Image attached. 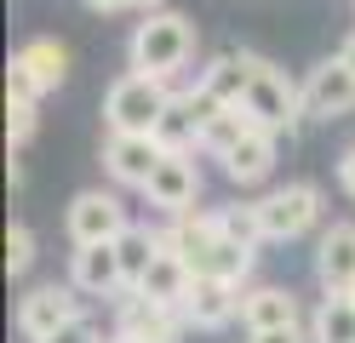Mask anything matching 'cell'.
<instances>
[{
    "mask_svg": "<svg viewBox=\"0 0 355 343\" xmlns=\"http://www.w3.org/2000/svg\"><path fill=\"white\" fill-rule=\"evenodd\" d=\"M189 52H195V23L184 12H149L132 29V46H126L132 69L138 75H161V80H172L189 63Z\"/></svg>",
    "mask_w": 355,
    "mask_h": 343,
    "instance_id": "obj_1",
    "label": "cell"
},
{
    "mask_svg": "<svg viewBox=\"0 0 355 343\" xmlns=\"http://www.w3.org/2000/svg\"><path fill=\"white\" fill-rule=\"evenodd\" d=\"M172 103V80L161 75H121L115 86L103 91V121L109 132H138V137H155V126H161V114Z\"/></svg>",
    "mask_w": 355,
    "mask_h": 343,
    "instance_id": "obj_2",
    "label": "cell"
},
{
    "mask_svg": "<svg viewBox=\"0 0 355 343\" xmlns=\"http://www.w3.org/2000/svg\"><path fill=\"white\" fill-rule=\"evenodd\" d=\"M241 109L252 114V126H258V132H275V137H281V132H293V126H298V114H304V86H293L270 58H263V63H258V75H252V86H247V103H241Z\"/></svg>",
    "mask_w": 355,
    "mask_h": 343,
    "instance_id": "obj_3",
    "label": "cell"
},
{
    "mask_svg": "<svg viewBox=\"0 0 355 343\" xmlns=\"http://www.w3.org/2000/svg\"><path fill=\"white\" fill-rule=\"evenodd\" d=\"M155 235H161V252H172L189 274H207L218 240H224V218L207 212V206H189V212H178L166 229H155Z\"/></svg>",
    "mask_w": 355,
    "mask_h": 343,
    "instance_id": "obj_4",
    "label": "cell"
},
{
    "mask_svg": "<svg viewBox=\"0 0 355 343\" xmlns=\"http://www.w3.org/2000/svg\"><path fill=\"white\" fill-rule=\"evenodd\" d=\"M63 223H69V240L75 246H103V240H121L132 229L121 195H109V189H80L69 200V212H63Z\"/></svg>",
    "mask_w": 355,
    "mask_h": 343,
    "instance_id": "obj_5",
    "label": "cell"
},
{
    "mask_svg": "<svg viewBox=\"0 0 355 343\" xmlns=\"http://www.w3.org/2000/svg\"><path fill=\"white\" fill-rule=\"evenodd\" d=\"M258 218H263V235L270 240H298L321 218V189L315 183H281V189H270L258 200Z\"/></svg>",
    "mask_w": 355,
    "mask_h": 343,
    "instance_id": "obj_6",
    "label": "cell"
},
{
    "mask_svg": "<svg viewBox=\"0 0 355 343\" xmlns=\"http://www.w3.org/2000/svg\"><path fill=\"white\" fill-rule=\"evenodd\" d=\"M86 309H80V297H75V286H35V292H24V304H17V332H24L29 343H46L52 332H63L69 320H80Z\"/></svg>",
    "mask_w": 355,
    "mask_h": 343,
    "instance_id": "obj_7",
    "label": "cell"
},
{
    "mask_svg": "<svg viewBox=\"0 0 355 343\" xmlns=\"http://www.w3.org/2000/svg\"><path fill=\"white\" fill-rule=\"evenodd\" d=\"M184 309H166V304H149L138 292H121L115 304V332L132 343H184Z\"/></svg>",
    "mask_w": 355,
    "mask_h": 343,
    "instance_id": "obj_8",
    "label": "cell"
},
{
    "mask_svg": "<svg viewBox=\"0 0 355 343\" xmlns=\"http://www.w3.org/2000/svg\"><path fill=\"white\" fill-rule=\"evenodd\" d=\"M161 160H166V149L155 137H138V132H109L103 137V172L115 183H126V189H149Z\"/></svg>",
    "mask_w": 355,
    "mask_h": 343,
    "instance_id": "obj_9",
    "label": "cell"
},
{
    "mask_svg": "<svg viewBox=\"0 0 355 343\" xmlns=\"http://www.w3.org/2000/svg\"><path fill=\"white\" fill-rule=\"evenodd\" d=\"M355 109V69L344 58H327L309 69L304 80V114H315V121H338V114Z\"/></svg>",
    "mask_w": 355,
    "mask_h": 343,
    "instance_id": "obj_10",
    "label": "cell"
},
{
    "mask_svg": "<svg viewBox=\"0 0 355 343\" xmlns=\"http://www.w3.org/2000/svg\"><path fill=\"white\" fill-rule=\"evenodd\" d=\"M69 286L86 292V297H121V292H126V274H121L115 240H103V246H75V258H69Z\"/></svg>",
    "mask_w": 355,
    "mask_h": 343,
    "instance_id": "obj_11",
    "label": "cell"
},
{
    "mask_svg": "<svg viewBox=\"0 0 355 343\" xmlns=\"http://www.w3.org/2000/svg\"><path fill=\"white\" fill-rule=\"evenodd\" d=\"M195 195H201V166H195L189 155H166L161 166H155L149 189H144V200H149V206H161L166 218L189 212V206H195Z\"/></svg>",
    "mask_w": 355,
    "mask_h": 343,
    "instance_id": "obj_12",
    "label": "cell"
},
{
    "mask_svg": "<svg viewBox=\"0 0 355 343\" xmlns=\"http://www.w3.org/2000/svg\"><path fill=\"white\" fill-rule=\"evenodd\" d=\"M315 281L327 297H349L355 292V223H332L321 246H315Z\"/></svg>",
    "mask_w": 355,
    "mask_h": 343,
    "instance_id": "obj_13",
    "label": "cell"
},
{
    "mask_svg": "<svg viewBox=\"0 0 355 343\" xmlns=\"http://www.w3.org/2000/svg\"><path fill=\"white\" fill-rule=\"evenodd\" d=\"M235 315H241V286L212 281V274H195V281H189V297H184V320H189V326L218 332V326H230Z\"/></svg>",
    "mask_w": 355,
    "mask_h": 343,
    "instance_id": "obj_14",
    "label": "cell"
},
{
    "mask_svg": "<svg viewBox=\"0 0 355 343\" xmlns=\"http://www.w3.org/2000/svg\"><path fill=\"white\" fill-rule=\"evenodd\" d=\"M241 326H247V332L298 326V297L286 286H252V292H241Z\"/></svg>",
    "mask_w": 355,
    "mask_h": 343,
    "instance_id": "obj_15",
    "label": "cell"
},
{
    "mask_svg": "<svg viewBox=\"0 0 355 343\" xmlns=\"http://www.w3.org/2000/svg\"><path fill=\"white\" fill-rule=\"evenodd\" d=\"M258 52H218L207 69H201V86L212 91L218 103H247V86H252V75H258Z\"/></svg>",
    "mask_w": 355,
    "mask_h": 343,
    "instance_id": "obj_16",
    "label": "cell"
},
{
    "mask_svg": "<svg viewBox=\"0 0 355 343\" xmlns=\"http://www.w3.org/2000/svg\"><path fill=\"white\" fill-rule=\"evenodd\" d=\"M189 281H195V274H189L184 263H178L172 252H161V258L149 263V274H144V281L132 286V292H138V297H149V304H166V309H184V297H189Z\"/></svg>",
    "mask_w": 355,
    "mask_h": 343,
    "instance_id": "obj_17",
    "label": "cell"
},
{
    "mask_svg": "<svg viewBox=\"0 0 355 343\" xmlns=\"http://www.w3.org/2000/svg\"><path fill=\"white\" fill-rule=\"evenodd\" d=\"M17 69H24V75L40 86V91H58L63 86V75H69V52H63L58 40H29V46H17V58H12Z\"/></svg>",
    "mask_w": 355,
    "mask_h": 343,
    "instance_id": "obj_18",
    "label": "cell"
},
{
    "mask_svg": "<svg viewBox=\"0 0 355 343\" xmlns=\"http://www.w3.org/2000/svg\"><path fill=\"white\" fill-rule=\"evenodd\" d=\"M275 143H281L275 132H247V137L230 149V160H224L230 183H258V177H270V166H275Z\"/></svg>",
    "mask_w": 355,
    "mask_h": 343,
    "instance_id": "obj_19",
    "label": "cell"
},
{
    "mask_svg": "<svg viewBox=\"0 0 355 343\" xmlns=\"http://www.w3.org/2000/svg\"><path fill=\"white\" fill-rule=\"evenodd\" d=\"M155 143H161L166 155H195V149H201V121H195V109L184 98L166 103L161 126H155Z\"/></svg>",
    "mask_w": 355,
    "mask_h": 343,
    "instance_id": "obj_20",
    "label": "cell"
},
{
    "mask_svg": "<svg viewBox=\"0 0 355 343\" xmlns=\"http://www.w3.org/2000/svg\"><path fill=\"white\" fill-rule=\"evenodd\" d=\"M115 252H121V274H126V292H132V286L149 274V263L161 258V235H155V229H144V223H132L126 235L115 240Z\"/></svg>",
    "mask_w": 355,
    "mask_h": 343,
    "instance_id": "obj_21",
    "label": "cell"
},
{
    "mask_svg": "<svg viewBox=\"0 0 355 343\" xmlns=\"http://www.w3.org/2000/svg\"><path fill=\"white\" fill-rule=\"evenodd\" d=\"M309 343H355V304L349 297H321L309 315Z\"/></svg>",
    "mask_w": 355,
    "mask_h": 343,
    "instance_id": "obj_22",
    "label": "cell"
},
{
    "mask_svg": "<svg viewBox=\"0 0 355 343\" xmlns=\"http://www.w3.org/2000/svg\"><path fill=\"white\" fill-rule=\"evenodd\" d=\"M247 132H258V126H252V114L241 109V103H230V109H224V114H218V121L201 132V155H212V160H230V149H235Z\"/></svg>",
    "mask_w": 355,
    "mask_h": 343,
    "instance_id": "obj_23",
    "label": "cell"
},
{
    "mask_svg": "<svg viewBox=\"0 0 355 343\" xmlns=\"http://www.w3.org/2000/svg\"><path fill=\"white\" fill-rule=\"evenodd\" d=\"M218 218H224V240H235V246H263V240H270V235H263V218H258V200H247V206H224V212H218Z\"/></svg>",
    "mask_w": 355,
    "mask_h": 343,
    "instance_id": "obj_24",
    "label": "cell"
},
{
    "mask_svg": "<svg viewBox=\"0 0 355 343\" xmlns=\"http://www.w3.org/2000/svg\"><path fill=\"white\" fill-rule=\"evenodd\" d=\"M252 263H258V252H252V246L218 240V252H212L207 274H212V281H230V286H241V281H247V274H252Z\"/></svg>",
    "mask_w": 355,
    "mask_h": 343,
    "instance_id": "obj_25",
    "label": "cell"
},
{
    "mask_svg": "<svg viewBox=\"0 0 355 343\" xmlns=\"http://www.w3.org/2000/svg\"><path fill=\"white\" fill-rule=\"evenodd\" d=\"M29 263H35V235H29L24 223H12V235H6V269L24 274Z\"/></svg>",
    "mask_w": 355,
    "mask_h": 343,
    "instance_id": "obj_26",
    "label": "cell"
},
{
    "mask_svg": "<svg viewBox=\"0 0 355 343\" xmlns=\"http://www.w3.org/2000/svg\"><path fill=\"white\" fill-rule=\"evenodd\" d=\"M6 137H12V155L35 137V103H6Z\"/></svg>",
    "mask_w": 355,
    "mask_h": 343,
    "instance_id": "obj_27",
    "label": "cell"
},
{
    "mask_svg": "<svg viewBox=\"0 0 355 343\" xmlns=\"http://www.w3.org/2000/svg\"><path fill=\"white\" fill-rule=\"evenodd\" d=\"M35 98H40V86H35L17 63H6V103H35Z\"/></svg>",
    "mask_w": 355,
    "mask_h": 343,
    "instance_id": "obj_28",
    "label": "cell"
},
{
    "mask_svg": "<svg viewBox=\"0 0 355 343\" xmlns=\"http://www.w3.org/2000/svg\"><path fill=\"white\" fill-rule=\"evenodd\" d=\"M46 343H103V337H98V320H92V315H80V320H69L63 332H52Z\"/></svg>",
    "mask_w": 355,
    "mask_h": 343,
    "instance_id": "obj_29",
    "label": "cell"
},
{
    "mask_svg": "<svg viewBox=\"0 0 355 343\" xmlns=\"http://www.w3.org/2000/svg\"><path fill=\"white\" fill-rule=\"evenodd\" d=\"M247 343H309L304 326H281V332H247Z\"/></svg>",
    "mask_w": 355,
    "mask_h": 343,
    "instance_id": "obj_30",
    "label": "cell"
},
{
    "mask_svg": "<svg viewBox=\"0 0 355 343\" xmlns=\"http://www.w3.org/2000/svg\"><path fill=\"white\" fill-rule=\"evenodd\" d=\"M338 183L355 195V149H344V155H338Z\"/></svg>",
    "mask_w": 355,
    "mask_h": 343,
    "instance_id": "obj_31",
    "label": "cell"
},
{
    "mask_svg": "<svg viewBox=\"0 0 355 343\" xmlns=\"http://www.w3.org/2000/svg\"><path fill=\"white\" fill-rule=\"evenodd\" d=\"M92 12H121V6H132V0H86Z\"/></svg>",
    "mask_w": 355,
    "mask_h": 343,
    "instance_id": "obj_32",
    "label": "cell"
},
{
    "mask_svg": "<svg viewBox=\"0 0 355 343\" xmlns=\"http://www.w3.org/2000/svg\"><path fill=\"white\" fill-rule=\"evenodd\" d=\"M132 6H144V17H149V12H166V0H132Z\"/></svg>",
    "mask_w": 355,
    "mask_h": 343,
    "instance_id": "obj_33",
    "label": "cell"
},
{
    "mask_svg": "<svg viewBox=\"0 0 355 343\" xmlns=\"http://www.w3.org/2000/svg\"><path fill=\"white\" fill-rule=\"evenodd\" d=\"M338 58H344V63H349V69H355V35H349V40H344V52H338Z\"/></svg>",
    "mask_w": 355,
    "mask_h": 343,
    "instance_id": "obj_34",
    "label": "cell"
},
{
    "mask_svg": "<svg viewBox=\"0 0 355 343\" xmlns=\"http://www.w3.org/2000/svg\"><path fill=\"white\" fill-rule=\"evenodd\" d=\"M109 343H132V337H121V332H115V337H109Z\"/></svg>",
    "mask_w": 355,
    "mask_h": 343,
    "instance_id": "obj_35",
    "label": "cell"
},
{
    "mask_svg": "<svg viewBox=\"0 0 355 343\" xmlns=\"http://www.w3.org/2000/svg\"><path fill=\"white\" fill-rule=\"evenodd\" d=\"M349 304H355V292H349Z\"/></svg>",
    "mask_w": 355,
    "mask_h": 343,
    "instance_id": "obj_36",
    "label": "cell"
}]
</instances>
